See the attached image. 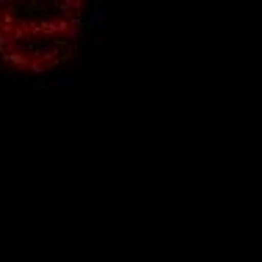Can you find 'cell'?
Returning <instances> with one entry per match:
<instances>
[{"mask_svg":"<svg viewBox=\"0 0 262 262\" xmlns=\"http://www.w3.org/2000/svg\"><path fill=\"white\" fill-rule=\"evenodd\" d=\"M83 28L77 0H0V58L17 72H50L75 55Z\"/></svg>","mask_w":262,"mask_h":262,"instance_id":"obj_1","label":"cell"}]
</instances>
